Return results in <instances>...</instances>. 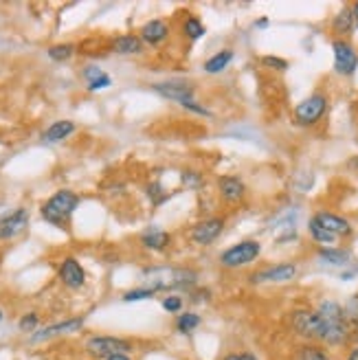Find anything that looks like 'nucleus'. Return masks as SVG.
Listing matches in <instances>:
<instances>
[{"mask_svg": "<svg viewBox=\"0 0 358 360\" xmlns=\"http://www.w3.org/2000/svg\"><path fill=\"white\" fill-rule=\"evenodd\" d=\"M46 56H49L53 62H68L70 58L75 56V44H70V42L53 44V46L46 49Z\"/></svg>", "mask_w": 358, "mask_h": 360, "instance_id": "c756f323", "label": "nucleus"}, {"mask_svg": "<svg viewBox=\"0 0 358 360\" xmlns=\"http://www.w3.org/2000/svg\"><path fill=\"white\" fill-rule=\"evenodd\" d=\"M79 202H82V198L75 191L60 189L53 193L49 200L42 202L40 213L49 224L58 226V229H66V224L70 222V218H73V213L79 207Z\"/></svg>", "mask_w": 358, "mask_h": 360, "instance_id": "7ed1b4c3", "label": "nucleus"}, {"mask_svg": "<svg viewBox=\"0 0 358 360\" xmlns=\"http://www.w3.org/2000/svg\"><path fill=\"white\" fill-rule=\"evenodd\" d=\"M222 360H260L253 352H231Z\"/></svg>", "mask_w": 358, "mask_h": 360, "instance_id": "4c0bfd02", "label": "nucleus"}, {"mask_svg": "<svg viewBox=\"0 0 358 360\" xmlns=\"http://www.w3.org/2000/svg\"><path fill=\"white\" fill-rule=\"evenodd\" d=\"M82 77L86 79V88L91 90V93H99V90L113 86V77L99 66H86L82 70Z\"/></svg>", "mask_w": 358, "mask_h": 360, "instance_id": "4be33fe9", "label": "nucleus"}, {"mask_svg": "<svg viewBox=\"0 0 358 360\" xmlns=\"http://www.w3.org/2000/svg\"><path fill=\"white\" fill-rule=\"evenodd\" d=\"M345 360H358V343H356V345L345 354Z\"/></svg>", "mask_w": 358, "mask_h": 360, "instance_id": "58836bf2", "label": "nucleus"}, {"mask_svg": "<svg viewBox=\"0 0 358 360\" xmlns=\"http://www.w3.org/2000/svg\"><path fill=\"white\" fill-rule=\"evenodd\" d=\"M154 290H150V288H134V290H128L123 295V301L125 303H132V301H148V299H154Z\"/></svg>", "mask_w": 358, "mask_h": 360, "instance_id": "72a5a7b5", "label": "nucleus"}, {"mask_svg": "<svg viewBox=\"0 0 358 360\" xmlns=\"http://www.w3.org/2000/svg\"><path fill=\"white\" fill-rule=\"evenodd\" d=\"M0 321H3V310H0Z\"/></svg>", "mask_w": 358, "mask_h": 360, "instance_id": "37998d69", "label": "nucleus"}, {"mask_svg": "<svg viewBox=\"0 0 358 360\" xmlns=\"http://www.w3.org/2000/svg\"><path fill=\"white\" fill-rule=\"evenodd\" d=\"M75 130H77V125L70 119H60V121H53L49 125L42 134V139H44V143H60V141L68 139Z\"/></svg>", "mask_w": 358, "mask_h": 360, "instance_id": "5701e85b", "label": "nucleus"}, {"mask_svg": "<svg viewBox=\"0 0 358 360\" xmlns=\"http://www.w3.org/2000/svg\"><path fill=\"white\" fill-rule=\"evenodd\" d=\"M334 73L341 77H352L358 68V51L350 40H332Z\"/></svg>", "mask_w": 358, "mask_h": 360, "instance_id": "1a4fd4ad", "label": "nucleus"}, {"mask_svg": "<svg viewBox=\"0 0 358 360\" xmlns=\"http://www.w3.org/2000/svg\"><path fill=\"white\" fill-rule=\"evenodd\" d=\"M328 95L324 93H312L308 95L306 99H301L295 110H293V117H295V123L301 125V128H312V125H317L321 119L326 117L328 112Z\"/></svg>", "mask_w": 358, "mask_h": 360, "instance_id": "423d86ee", "label": "nucleus"}, {"mask_svg": "<svg viewBox=\"0 0 358 360\" xmlns=\"http://www.w3.org/2000/svg\"><path fill=\"white\" fill-rule=\"evenodd\" d=\"M143 44L139 33H123V35H117L113 40V51L117 56H141L143 53Z\"/></svg>", "mask_w": 358, "mask_h": 360, "instance_id": "aec40b11", "label": "nucleus"}, {"mask_svg": "<svg viewBox=\"0 0 358 360\" xmlns=\"http://www.w3.org/2000/svg\"><path fill=\"white\" fill-rule=\"evenodd\" d=\"M139 242L146 250H152V253H163V250H167L172 246V233H167L160 226H148L141 233Z\"/></svg>", "mask_w": 358, "mask_h": 360, "instance_id": "a211bd4d", "label": "nucleus"}, {"mask_svg": "<svg viewBox=\"0 0 358 360\" xmlns=\"http://www.w3.org/2000/svg\"><path fill=\"white\" fill-rule=\"evenodd\" d=\"M58 277L62 285L70 288V290H79L86 283V270L75 257H64L60 268H58Z\"/></svg>", "mask_w": 358, "mask_h": 360, "instance_id": "2eb2a0df", "label": "nucleus"}, {"mask_svg": "<svg viewBox=\"0 0 358 360\" xmlns=\"http://www.w3.org/2000/svg\"><path fill=\"white\" fill-rule=\"evenodd\" d=\"M308 236L312 238V242L321 244V248H324V246H332V244L338 240V238H334L332 233H330L324 224H321V222L314 218V215L308 220Z\"/></svg>", "mask_w": 358, "mask_h": 360, "instance_id": "bb28decb", "label": "nucleus"}, {"mask_svg": "<svg viewBox=\"0 0 358 360\" xmlns=\"http://www.w3.org/2000/svg\"><path fill=\"white\" fill-rule=\"evenodd\" d=\"M352 11H354V20H356V29H358V3L352 5Z\"/></svg>", "mask_w": 358, "mask_h": 360, "instance_id": "79ce46f5", "label": "nucleus"}, {"mask_svg": "<svg viewBox=\"0 0 358 360\" xmlns=\"http://www.w3.org/2000/svg\"><path fill=\"white\" fill-rule=\"evenodd\" d=\"M183 38L189 40V42H198L200 38H205L207 35V27L203 25V20L198 15H187L185 20H183Z\"/></svg>", "mask_w": 358, "mask_h": 360, "instance_id": "393cba45", "label": "nucleus"}, {"mask_svg": "<svg viewBox=\"0 0 358 360\" xmlns=\"http://www.w3.org/2000/svg\"><path fill=\"white\" fill-rule=\"evenodd\" d=\"M268 25H271V20H268V18H260V20H255V27L257 29H266Z\"/></svg>", "mask_w": 358, "mask_h": 360, "instance_id": "ea45409f", "label": "nucleus"}, {"mask_svg": "<svg viewBox=\"0 0 358 360\" xmlns=\"http://www.w3.org/2000/svg\"><path fill=\"white\" fill-rule=\"evenodd\" d=\"M319 259H321V264H326V266L343 268V266L350 264L352 255H350V250H343V248L324 246V248H319Z\"/></svg>", "mask_w": 358, "mask_h": 360, "instance_id": "b1692460", "label": "nucleus"}, {"mask_svg": "<svg viewBox=\"0 0 358 360\" xmlns=\"http://www.w3.org/2000/svg\"><path fill=\"white\" fill-rule=\"evenodd\" d=\"M224 229H226V218H224V215H209V218H203V220H198L191 226L189 240L196 246L207 248V246H211L213 242H216L222 236Z\"/></svg>", "mask_w": 358, "mask_h": 360, "instance_id": "0eeeda50", "label": "nucleus"}, {"mask_svg": "<svg viewBox=\"0 0 358 360\" xmlns=\"http://www.w3.org/2000/svg\"><path fill=\"white\" fill-rule=\"evenodd\" d=\"M82 328H84V316L68 319V321H62V323H53V326H46L40 332H33L31 334V343H44V340H51V338L73 334V332H77Z\"/></svg>", "mask_w": 358, "mask_h": 360, "instance_id": "4468645a", "label": "nucleus"}, {"mask_svg": "<svg viewBox=\"0 0 358 360\" xmlns=\"http://www.w3.org/2000/svg\"><path fill=\"white\" fill-rule=\"evenodd\" d=\"M288 326L295 332V336L303 338L306 343H321L324 345V321L317 314V310L310 308H299L293 310L288 316Z\"/></svg>", "mask_w": 358, "mask_h": 360, "instance_id": "20e7f679", "label": "nucleus"}, {"mask_svg": "<svg viewBox=\"0 0 358 360\" xmlns=\"http://www.w3.org/2000/svg\"><path fill=\"white\" fill-rule=\"evenodd\" d=\"M181 180H183V185L187 187V189H200L203 185H205V176L200 174V172H196V169H185L183 174H181Z\"/></svg>", "mask_w": 358, "mask_h": 360, "instance_id": "2f4dec72", "label": "nucleus"}, {"mask_svg": "<svg viewBox=\"0 0 358 360\" xmlns=\"http://www.w3.org/2000/svg\"><path fill=\"white\" fill-rule=\"evenodd\" d=\"M181 108L183 110H187V112H193V115H198V117H207V119H211L213 115H211V110L205 105V103H200V101H196V99H191V101H185V103H181Z\"/></svg>", "mask_w": 358, "mask_h": 360, "instance_id": "f704fd0d", "label": "nucleus"}, {"mask_svg": "<svg viewBox=\"0 0 358 360\" xmlns=\"http://www.w3.org/2000/svg\"><path fill=\"white\" fill-rule=\"evenodd\" d=\"M234 58H236L234 49H220L218 53H213L209 60H205L203 70H205L207 75H220V73H224V70L231 66Z\"/></svg>", "mask_w": 358, "mask_h": 360, "instance_id": "412c9836", "label": "nucleus"}, {"mask_svg": "<svg viewBox=\"0 0 358 360\" xmlns=\"http://www.w3.org/2000/svg\"><path fill=\"white\" fill-rule=\"evenodd\" d=\"M84 349L93 358H110L117 354H128L132 352V343L119 336H91L84 343Z\"/></svg>", "mask_w": 358, "mask_h": 360, "instance_id": "6e6552de", "label": "nucleus"}, {"mask_svg": "<svg viewBox=\"0 0 358 360\" xmlns=\"http://www.w3.org/2000/svg\"><path fill=\"white\" fill-rule=\"evenodd\" d=\"M38 323H40L38 312H29V314H25L20 321H18V328H20V332H35Z\"/></svg>", "mask_w": 358, "mask_h": 360, "instance_id": "e433bc0d", "label": "nucleus"}, {"mask_svg": "<svg viewBox=\"0 0 358 360\" xmlns=\"http://www.w3.org/2000/svg\"><path fill=\"white\" fill-rule=\"evenodd\" d=\"M143 288L154 292L174 295L176 290H193L198 285L200 273L189 266H150L141 273Z\"/></svg>", "mask_w": 358, "mask_h": 360, "instance_id": "f257e3e1", "label": "nucleus"}, {"mask_svg": "<svg viewBox=\"0 0 358 360\" xmlns=\"http://www.w3.org/2000/svg\"><path fill=\"white\" fill-rule=\"evenodd\" d=\"M203 316L198 312H181L176 319V330L181 334H191L200 328Z\"/></svg>", "mask_w": 358, "mask_h": 360, "instance_id": "cd10ccee", "label": "nucleus"}, {"mask_svg": "<svg viewBox=\"0 0 358 360\" xmlns=\"http://www.w3.org/2000/svg\"><path fill=\"white\" fill-rule=\"evenodd\" d=\"M295 360H334V358L321 343H303L297 349Z\"/></svg>", "mask_w": 358, "mask_h": 360, "instance_id": "a878e982", "label": "nucleus"}, {"mask_svg": "<svg viewBox=\"0 0 358 360\" xmlns=\"http://www.w3.org/2000/svg\"><path fill=\"white\" fill-rule=\"evenodd\" d=\"M160 305H163V310L170 312V314H181L185 301H183V297H178V295H167V297H163Z\"/></svg>", "mask_w": 358, "mask_h": 360, "instance_id": "473e14b6", "label": "nucleus"}, {"mask_svg": "<svg viewBox=\"0 0 358 360\" xmlns=\"http://www.w3.org/2000/svg\"><path fill=\"white\" fill-rule=\"evenodd\" d=\"M106 360H132L128 354H117V356H110V358H106Z\"/></svg>", "mask_w": 358, "mask_h": 360, "instance_id": "a19ab883", "label": "nucleus"}, {"mask_svg": "<svg viewBox=\"0 0 358 360\" xmlns=\"http://www.w3.org/2000/svg\"><path fill=\"white\" fill-rule=\"evenodd\" d=\"M317 314L324 321V345L343 347L345 343H350V323L341 303L334 299H324L317 305Z\"/></svg>", "mask_w": 358, "mask_h": 360, "instance_id": "f03ea898", "label": "nucleus"}, {"mask_svg": "<svg viewBox=\"0 0 358 360\" xmlns=\"http://www.w3.org/2000/svg\"><path fill=\"white\" fill-rule=\"evenodd\" d=\"M299 275V266L295 262H283V264H271L257 273L250 275V283H288Z\"/></svg>", "mask_w": 358, "mask_h": 360, "instance_id": "9d476101", "label": "nucleus"}, {"mask_svg": "<svg viewBox=\"0 0 358 360\" xmlns=\"http://www.w3.org/2000/svg\"><path fill=\"white\" fill-rule=\"evenodd\" d=\"M260 255H262V242L248 238V240H240L238 244L224 248L218 262L226 270H240V268H246L253 262H257Z\"/></svg>", "mask_w": 358, "mask_h": 360, "instance_id": "39448f33", "label": "nucleus"}, {"mask_svg": "<svg viewBox=\"0 0 358 360\" xmlns=\"http://www.w3.org/2000/svg\"><path fill=\"white\" fill-rule=\"evenodd\" d=\"M343 308L350 323V340H358V295L350 297Z\"/></svg>", "mask_w": 358, "mask_h": 360, "instance_id": "c85d7f7f", "label": "nucleus"}, {"mask_svg": "<svg viewBox=\"0 0 358 360\" xmlns=\"http://www.w3.org/2000/svg\"><path fill=\"white\" fill-rule=\"evenodd\" d=\"M218 195L224 205H240L244 198H246V183L244 178L238 176V174H224L218 178Z\"/></svg>", "mask_w": 358, "mask_h": 360, "instance_id": "f8f14e48", "label": "nucleus"}, {"mask_svg": "<svg viewBox=\"0 0 358 360\" xmlns=\"http://www.w3.org/2000/svg\"><path fill=\"white\" fill-rule=\"evenodd\" d=\"M148 198L152 200L154 207H158L160 202H165L167 191L163 189V185H160V183H150V185H148Z\"/></svg>", "mask_w": 358, "mask_h": 360, "instance_id": "c9c22d12", "label": "nucleus"}, {"mask_svg": "<svg viewBox=\"0 0 358 360\" xmlns=\"http://www.w3.org/2000/svg\"><path fill=\"white\" fill-rule=\"evenodd\" d=\"M170 35H172V27L165 20H160V18L148 20L146 25L139 29L141 42L148 44V46H160V44H165L170 40Z\"/></svg>", "mask_w": 358, "mask_h": 360, "instance_id": "dca6fc26", "label": "nucleus"}, {"mask_svg": "<svg viewBox=\"0 0 358 360\" xmlns=\"http://www.w3.org/2000/svg\"><path fill=\"white\" fill-rule=\"evenodd\" d=\"M29 218H31L29 209L25 207H18L11 213L0 215V242L13 240L20 236V233H25L29 226Z\"/></svg>", "mask_w": 358, "mask_h": 360, "instance_id": "ddd939ff", "label": "nucleus"}, {"mask_svg": "<svg viewBox=\"0 0 358 360\" xmlns=\"http://www.w3.org/2000/svg\"><path fill=\"white\" fill-rule=\"evenodd\" d=\"M314 218L324 224L334 238H352L354 236V226L347 218H343V215H338V213H332V211H317L314 213Z\"/></svg>", "mask_w": 358, "mask_h": 360, "instance_id": "f3484780", "label": "nucleus"}, {"mask_svg": "<svg viewBox=\"0 0 358 360\" xmlns=\"http://www.w3.org/2000/svg\"><path fill=\"white\" fill-rule=\"evenodd\" d=\"M260 64L268 70H275V73H283V70H288V60H283L279 56H264L260 58Z\"/></svg>", "mask_w": 358, "mask_h": 360, "instance_id": "7c9ffc66", "label": "nucleus"}, {"mask_svg": "<svg viewBox=\"0 0 358 360\" xmlns=\"http://www.w3.org/2000/svg\"><path fill=\"white\" fill-rule=\"evenodd\" d=\"M356 31V20H354V11L352 5H345L336 11V15L332 18V33L334 40H350V35H354Z\"/></svg>", "mask_w": 358, "mask_h": 360, "instance_id": "6ab92c4d", "label": "nucleus"}, {"mask_svg": "<svg viewBox=\"0 0 358 360\" xmlns=\"http://www.w3.org/2000/svg\"><path fill=\"white\" fill-rule=\"evenodd\" d=\"M152 90L163 99H170L174 103H185L196 99V86L185 79H167V82H156L152 84Z\"/></svg>", "mask_w": 358, "mask_h": 360, "instance_id": "9b49d317", "label": "nucleus"}]
</instances>
